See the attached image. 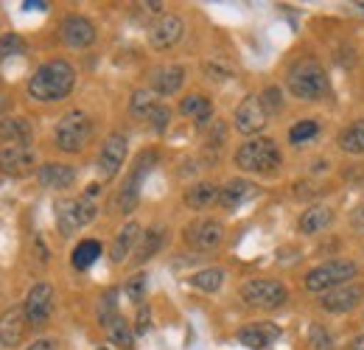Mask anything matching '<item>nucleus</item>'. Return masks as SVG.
<instances>
[{
	"mask_svg": "<svg viewBox=\"0 0 364 350\" xmlns=\"http://www.w3.org/2000/svg\"><path fill=\"white\" fill-rule=\"evenodd\" d=\"M92 137V121L87 112L82 110H70L59 118L56 124V146L65 154H79Z\"/></svg>",
	"mask_w": 364,
	"mask_h": 350,
	"instance_id": "nucleus-5",
	"label": "nucleus"
},
{
	"mask_svg": "<svg viewBox=\"0 0 364 350\" xmlns=\"http://www.w3.org/2000/svg\"><path fill=\"white\" fill-rule=\"evenodd\" d=\"M154 163H157V154H154V152H143V154L137 157L135 171L124 182V188L118 191V199H115V205L121 208V213H132V211H135L137 199H140V182H143V176L151 171Z\"/></svg>",
	"mask_w": 364,
	"mask_h": 350,
	"instance_id": "nucleus-9",
	"label": "nucleus"
},
{
	"mask_svg": "<svg viewBox=\"0 0 364 350\" xmlns=\"http://www.w3.org/2000/svg\"><path fill=\"white\" fill-rule=\"evenodd\" d=\"M127 149H129V140H127L124 132H112L104 140V146L98 152V174H101V179H115L118 176L124 160H127Z\"/></svg>",
	"mask_w": 364,
	"mask_h": 350,
	"instance_id": "nucleus-8",
	"label": "nucleus"
},
{
	"mask_svg": "<svg viewBox=\"0 0 364 350\" xmlns=\"http://www.w3.org/2000/svg\"><path fill=\"white\" fill-rule=\"evenodd\" d=\"M23 311H26L28 325L43 328L48 319H50V314H53V289H50L48 283H37V286H31V292L26 295Z\"/></svg>",
	"mask_w": 364,
	"mask_h": 350,
	"instance_id": "nucleus-13",
	"label": "nucleus"
},
{
	"mask_svg": "<svg viewBox=\"0 0 364 350\" xmlns=\"http://www.w3.org/2000/svg\"><path fill=\"white\" fill-rule=\"evenodd\" d=\"M309 345H311V350H336L333 336L328 334L325 325H311V331H309Z\"/></svg>",
	"mask_w": 364,
	"mask_h": 350,
	"instance_id": "nucleus-33",
	"label": "nucleus"
},
{
	"mask_svg": "<svg viewBox=\"0 0 364 350\" xmlns=\"http://www.w3.org/2000/svg\"><path fill=\"white\" fill-rule=\"evenodd\" d=\"M26 350H59V345H56V339H37Z\"/></svg>",
	"mask_w": 364,
	"mask_h": 350,
	"instance_id": "nucleus-42",
	"label": "nucleus"
},
{
	"mask_svg": "<svg viewBox=\"0 0 364 350\" xmlns=\"http://www.w3.org/2000/svg\"><path fill=\"white\" fill-rule=\"evenodd\" d=\"M241 300L247 306L261 308V311H274L289 300V292L280 280H269V277H255V280H247L241 286Z\"/></svg>",
	"mask_w": 364,
	"mask_h": 350,
	"instance_id": "nucleus-7",
	"label": "nucleus"
},
{
	"mask_svg": "<svg viewBox=\"0 0 364 350\" xmlns=\"http://www.w3.org/2000/svg\"><path fill=\"white\" fill-rule=\"evenodd\" d=\"M98 350H107V348H98Z\"/></svg>",
	"mask_w": 364,
	"mask_h": 350,
	"instance_id": "nucleus-47",
	"label": "nucleus"
},
{
	"mask_svg": "<svg viewBox=\"0 0 364 350\" xmlns=\"http://www.w3.org/2000/svg\"><path fill=\"white\" fill-rule=\"evenodd\" d=\"M146 121L154 127V132H166L168 129V121H171V110H168V107H163V104H154V107L149 110Z\"/></svg>",
	"mask_w": 364,
	"mask_h": 350,
	"instance_id": "nucleus-34",
	"label": "nucleus"
},
{
	"mask_svg": "<svg viewBox=\"0 0 364 350\" xmlns=\"http://www.w3.org/2000/svg\"><path fill=\"white\" fill-rule=\"evenodd\" d=\"M356 275H359V266H356L353 261H328V263L314 266V269L303 277V283H306L309 292L325 295V292H331V289L348 286Z\"/></svg>",
	"mask_w": 364,
	"mask_h": 350,
	"instance_id": "nucleus-6",
	"label": "nucleus"
},
{
	"mask_svg": "<svg viewBox=\"0 0 364 350\" xmlns=\"http://www.w3.org/2000/svg\"><path fill=\"white\" fill-rule=\"evenodd\" d=\"M37 176H40V182H43V188L65 191V188H70V185L76 182V169L68 166V163H46V166H40Z\"/></svg>",
	"mask_w": 364,
	"mask_h": 350,
	"instance_id": "nucleus-18",
	"label": "nucleus"
},
{
	"mask_svg": "<svg viewBox=\"0 0 364 350\" xmlns=\"http://www.w3.org/2000/svg\"><path fill=\"white\" fill-rule=\"evenodd\" d=\"M107 336H109L112 345H118L121 350H135V334H132L129 322L121 314L107 325Z\"/></svg>",
	"mask_w": 364,
	"mask_h": 350,
	"instance_id": "nucleus-27",
	"label": "nucleus"
},
{
	"mask_svg": "<svg viewBox=\"0 0 364 350\" xmlns=\"http://www.w3.org/2000/svg\"><path fill=\"white\" fill-rule=\"evenodd\" d=\"M76 85V70L70 62L65 59H50L46 65H40L28 82V95L34 101H43V104H50V101H62L70 95V90Z\"/></svg>",
	"mask_w": 364,
	"mask_h": 350,
	"instance_id": "nucleus-1",
	"label": "nucleus"
},
{
	"mask_svg": "<svg viewBox=\"0 0 364 350\" xmlns=\"http://www.w3.org/2000/svg\"><path fill=\"white\" fill-rule=\"evenodd\" d=\"M118 317V308H115V292H107L104 297H101V308H98V319H101V325L107 328L112 319Z\"/></svg>",
	"mask_w": 364,
	"mask_h": 350,
	"instance_id": "nucleus-38",
	"label": "nucleus"
},
{
	"mask_svg": "<svg viewBox=\"0 0 364 350\" xmlns=\"http://www.w3.org/2000/svg\"><path fill=\"white\" fill-rule=\"evenodd\" d=\"M180 112L185 115V118H193L196 127H208L210 118H213V104H210L208 95H202V92H191V95H185V98L180 101Z\"/></svg>",
	"mask_w": 364,
	"mask_h": 350,
	"instance_id": "nucleus-22",
	"label": "nucleus"
},
{
	"mask_svg": "<svg viewBox=\"0 0 364 350\" xmlns=\"http://www.w3.org/2000/svg\"><path fill=\"white\" fill-rule=\"evenodd\" d=\"M339 146L348 154H364V118L356 121V124H350L348 129L339 134Z\"/></svg>",
	"mask_w": 364,
	"mask_h": 350,
	"instance_id": "nucleus-30",
	"label": "nucleus"
},
{
	"mask_svg": "<svg viewBox=\"0 0 364 350\" xmlns=\"http://www.w3.org/2000/svg\"><path fill=\"white\" fill-rule=\"evenodd\" d=\"M59 37L68 48L82 51V48H90L95 43V26L82 14H68L59 26Z\"/></svg>",
	"mask_w": 364,
	"mask_h": 350,
	"instance_id": "nucleus-14",
	"label": "nucleus"
},
{
	"mask_svg": "<svg viewBox=\"0 0 364 350\" xmlns=\"http://www.w3.org/2000/svg\"><path fill=\"white\" fill-rule=\"evenodd\" d=\"M353 224H356V227H362V230H364V205L359 208V211H356V213H353Z\"/></svg>",
	"mask_w": 364,
	"mask_h": 350,
	"instance_id": "nucleus-43",
	"label": "nucleus"
},
{
	"mask_svg": "<svg viewBox=\"0 0 364 350\" xmlns=\"http://www.w3.org/2000/svg\"><path fill=\"white\" fill-rule=\"evenodd\" d=\"M348 350H364V334H362V336H356V339L350 342V348H348Z\"/></svg>",
	"mask_w": 364,
	"mask_h": 350,
	"instance_id": "nucleus-44",
	"label": "nucleus"
},
{
	"mask_svg": "<svg viewBox=\"0 0 364 350\" xmlns=\"http://www.w3.org/2000/svg\"><path fill=\"white\" fill-rule=\"evenodd\" d=\"M160 247H163V230H160V227L146 230V233L140 235V247H137L135 263H146L149 258H154Z\"/></svg>",
	"mask_w": 364,
	"mask_h": 350,
	"instance_id": "nucleus-29",
	"label": "nucleus"
},
{
	"mask_svg": "<svg viewBox=\"0 0 364 350\" xmlns=\"http://www.w3.org/2000/svg\"><path fill=\"white\" fill-rule=\"evenodd\" d=\"M34 129L26 118H6L0 121V149L3 146H28Z\"/></svg>",
	"mask_w": 364,
	"mask_h": 350,
	"instance_id": "nucleus-20",
	"label": "nucleus"
},
{
	"mask_svg": "<svg viewBox=\"0 0 364 350\" xmlns=\"http://www.w3.org/2000/svg\"><path fill=\"white\" fill-rule=\"evenodd\" d=\"M364 300V289L359 283H348V286H339V289H331L322 295L319 308L328 311V314H345L350 308H356Z\"/></svg>",
	"mask_w": 364,
	"mask_h": 350,
	"instance_id": "nucleus-16",
	"label": "nucleus"
},
{
	"mask_svg": "<svg viewBox=\"0 0 364 350\" xmlns=\"http://www.w3.org/2000/svg\"><path fill=\"white\" fill-rule=\"evenodd\" d=\"M154 104H157V101L151 98V92H149V90H137L135 95H132V115L146 118V115H149V110H151Z\"/></svg>",
	"mask_w": 364,
	"mask_h": 350,
	"instance_id": "nucleus-37",
	"label": "nucleus"
},
{
	"mask_svg": "<svg viewBox=\"0 0 364 350\" xmlns=\"http://www.w3.org/2000/svg\"><path fill=\"white\" fill-rule=\"evenodd\" d=\"M28 328V319H26V311L23 306H11L9 311L0 314V342L6 348H17L23 342V334Z\"/></svg>",
	"mask_w": 364,
	"mask_h": 350,
	"instance_id": "nucleus-17",
	"label": "nucleus"
},
{
	"mask_svg": "<svg viewBox=\"0 0 364 350\" xmlns=\"http://www.w3.org/2000/svg\"><path fill=\"white\" fill-rule=\"evenodd\" d=\"M319 132V124L314 118H306V121H297L291 129H289V143H294V146H303V143H309L314 134Z\"/></svg>",
	"mask_w": 364,
	"mask_h": 350,
	"instance_id": "nucleus-32",
	"label": "nucleus"
},
{
	"mask_svg": "<svg viewBox=\"0 0 364 350\" xmlns=\"http://www.w3.org/2000/svg\"><path fill=\"white\" fill-rule=\"evenodd\" d=\"M95 193H101V188H98V185H90V191H87L85 196H79V199H65V202L56 205V224H59V233H62V235H73L76 230L87 227V224L95 219V213H98V205L92 202Z\"/></svg>",
	"mask_w": 364,
	"mask_h": 350,
	"instance_id": "nucleus-4",
	"label": "nucleus"
},
{
	"mask_svg": "<svg viewBox=\"0 0 364 350\" xmlns=\"http://www.w3.org/2000/svg\"><path fill=\"white\" fill-rule=\"evenodd\" d=\"M26 9H46V3H31V0H28Z\"/></svg>",
	"mask_w": 364,
	"mask_h": 350,
	"instance_id": "nucleus-45",
	"label": "nucleus"
},
{
	"mask_svg": "<svg viewBox=\"0 0 364 350\" xmlns=\"http://www.w3.org/2000/svg\"><path fill=\"white\" fill-rule=\"evenodd\" d=\"M205 73H208V79H213V82H222V79L232 76V70H230L228 65H222V62H205Z\"/></svg>",
	"mask_w": 364,
	"mask_h": 350,
	"instance_id": "nucleus-40",
	"label": "nucleus"
},
{
	"mask_svg": "<svg viewBox=\"0 0 364 350\" xmlns=\"http://www.w3.org/2000/svg\"><path fill=\"white\" fill-rule=\"evenodd\" d=\"M149 325H151V311L146 306H137V325L135 331L137 334H146L149 331Z\"/></svg>",
	"mask_w": 364,
	"mask_h": 350,
	"instance_id": "nucleus-41",
	"label": "nucleus"
},
{
	"mask_svg": "<svg viewBox=\"0 0 364 350\" xmlns=\"http://www.w3.org/2000/svg\"><path fill=\"white\" fill-rule=\"evenodd\" d=\"M219 191H222V188H216L213 182H196V185H191V188L185 191V205H188L191 211H205V208H210L213 202H219Z\"/></svg>",
	"mask_w": 364,
	"mask_h": 350,
	"instance_id": "nucleus-26",
	"label": "nucleus"
},
{
	"mask_svg": "<svg viewBox=\"0 0 364 350\" xmlns=\"http://www.w3.org/2000/svg\"><path fill=\"white\" fill-rule=\"evenodd\" d=\"M280 160V149L272 137H252L241 143L235 152V166L247 174H272Z\"/></svg>",
	"mask_w": 364,
	"mask_h": 350,
	"instance_id": "nucleus-3",
	"label": "nucleus"
},
{
	"mask_svg": "<svg viewBox=\"0 0 364 350\" xmlns=\"http://www.w3.org/2000/svg\"><path fill=\"white\" fill-rule=\"evenodd\" d=\"M286 88L300 101H319V98H325L331 92V82H328V73H325V68L319 65L317 59L303 56L289 68Z\"/></svg>",
	"mask_w": 364,
	"mask_h": 350,
	"instance_id": "nucleus-2",
	"label": "nucleus"
},
{
	"mask_svg": "<svg viewBox=\"0 0 364 350\" xmlns=\"http://www.w3.org/2000/svg\"><path fill=\"white\" fill-rule=\"evenodd\" d=\"M98 255H101V244L98 241H92V238H85L82 244H76V250H73V266L76 269H90L92 263L98 261Z\"/></svg>",
	"mask_w": 364,
	"mask_h": 350,
	"instance_id": "nucleus-31",
	"label": "nucleus"
},
{
	"mask_svg": "<svg viewBox=\"0 0 364 350\" xmlns=\"http://www.w3.org/2000/svg\"><path fill=\"white\" fill-rule=\"evenodd\" d=\"M37 166L31 146H3L0 149V171L9 176H28Z\"/></svg>",
	"mask_w": 364,
	"mask_h": 350,
	"instance_id": "nucleus-15",
	"label": "nucleus"
},
{
	"mask_svg": "<svg viewBox=\"0 0 364 350\" xmlns=\"http://www.w3.org/2000/svg\"><path fill=\"white\" fill-rule=\"evenodd\" d=\"M225 277H228V272L222 266H210V269H199L196 275H191V286H196L202 292H219Z\"/></svg>",
	"mask_w": 364,
	"mask_h": 350,
	"instance_id": "nucleus-28",
	"label": "nucleus"
},
{
	"mask_svg": "<svg viewBox=\"0 0 364 350\" xmlns=\"http://www.w3.org/2000/svg\"><path fill=\"white\" fill-rule=\"evenodd\" d=\"M277 336H280V331L269 322H255V325H247L238 331V342L252 350H264L267 345H272Z\"/></svg>",
	"mask_w": 364,
	"mask_h": 350,
	"instance_id": "nucleus-21",
	"label": "nucleus"
},
{
	"mask_svg": "<svg viewBox=\"0 0 364 350\" xmlns=\"http://www.w3.org/2000/svg\"><path fill=\"white\" fill-rule=\"evenodd\" d=\"M0 350H9V348H6V345H3V342H0Z\"/></svg>",
	"mask_w": 364,
	"mask_h": 350,
	"instance_id": "nucleus-46",
	"label": "nucleus"
},
{
	"mask_svg": "<svg viewBox=\"0 0 364 350\" xmlns=\"http://www.w3.org/2000/svg\"><path fill=\"white\" fill-rule=\"evenodd\" d=\"M331 224H333V211L328 205H314V208L303 211V216L297 221V227H300L303 235H317L322 230H328Z\"/></svg>",
	"mask_w": 364,
	"mask_h": 350,
	"instance_id": "nucleus-23",
	"label": "nucleus"
},
{
	"mask_svg": "<svg viewBox=\"0 0 364 350\" xmlns=\"http://www.w3.org/2000/svg\"><path fill=\"white\" fill-rule=\"evenodd\" d=\"M17 53H26L23 37H17V34H3V37H0V59L17 56Z\"/></svg>",
	"mask_w": 364,
	"mask_h": 350,
	"instance_id": "nucleus-35",
	"label": "nucleus"
},
{
	"mask_svg": "<svg viewBox=\"0 0 364 350\" xmlns=\"http://www.w3.org/2000/svg\"><path fill=\"white\" fill-rule=\"evenodd\" d=\"M261 104H264V110H267L269 115H277V112L283 110V92L277 88H267L261 92Z\"/></svg>",
	"mask_w": 364,
	"mask_h": 350,
	"instance_id": "nucleus-39",
	"label": "nucleus"
},
{
	"mask_svg": "<svg viewBox=\"0 0 364 350\" xmlns=\"http://www.w3.org/2000/svg\"><path fill=\"white\" fill-rule=\"evenodd\" d=\"M140 224L137 221H129L127 227H121V233L115 235V241H112V247H109V258L112 263H124L127 261V255L132 253V247H135L137 241H140Z\"/></svg>",
	"mask_w": 364,
	"mask_h": 350,
	"instance_id": "nucleus-24",
	"label": "nucleus"
},
{
	"mask_svg": "<svg viewBox=\"0 0 364 350\" xmlns=\"http://www.w3.org/2000/svg\"><path fill=\"white\" fill-rule=\"evenodd\" d=\"M252 193H255V185H252L250 179H230L228 185L219 191V205L228 208V211H235V208L244 205Z\"/></svg>",
	"mask_w": 364,
	"mask_h": 350,
	"instance_id": "nucleus-25",
	"label": "nucleus"
},
{
	"mask_svg": "<svg viewBox=\"0 0 364 350\" xmlns=\"http://www.w3.org/2000/svg\"><path fill=\"white\" fill-rule=\"evenodd\" d=\"M232 124L241 134H258L269 124V112L264 110L261 104V95H247L238 107H235V115H232Z\"/></svg>",
	"mask_w": 364,
	"mask_h": 350,
	"instance_id": "nucleus-11",
	"label": "nucleus"
},
{
	"mask_svg": "<svg viewBox=\"0 0 364 350\" xmlns=\"http://www.w3.org/2000/svg\"><path fill=\"white\" fill-rule=\"evenodd\" d=\"M124 292H127V297L140 306L143 303V297H146V275H135V277H129L127 280V286H124Z\"/></svg>",
	"mask_w": 364,
	"mask_h": 350,
	"instance_id": "nucleus-36",
	"label": "nucleus"
},
{
	"mask_svg": "<svg viewBox=\"0 0 364 350\" xmlns=\"http://www.w3.org/2000/svg\"><path fill=\"white\" fill-rule=\"evenodd\" d=\"M185 241L199 253H213L225 241V224L216 219H196L193 224H188Z\"/></svg>",
	"mask_w": 364,
	"mask_h": 350,
	"instance_id": "nucleus-10",
	"label": "nucleus"
},
{
	"mask_svg": "<svg viewBox=\"0 0 364 350\" xmlns=\"http://www.w3.org/2000/svg\"><path fill=\"white\" fill-rule=\"evenodd\" d=\"M185 85V68L182 65H163L151 73V88L157 95H174Z\"/></svg>",
	"mask_w": 364,
	"mask_h": 350,
	"instance_id": "nucleus-19",
	"label": "nucleus"
},
{
	"mask_svg": "<svg viewBox=\"0 0 364 350\" xmlns=\"http://www.w3.org/2000/svg\"><path fill=\"white\" fill-rule=\"evenodd\" d=\"M182 34H185V23H182V17L177 14H163V17H157L151 26H149V45L154 48V51H168V48H174V45L182 40Z\"/></svg>",
	"mask_w": 364,
	"mask_h": 350,
	"instance_id": "nucleus-12",
	"label": "nucleus"
}]
</instances>
